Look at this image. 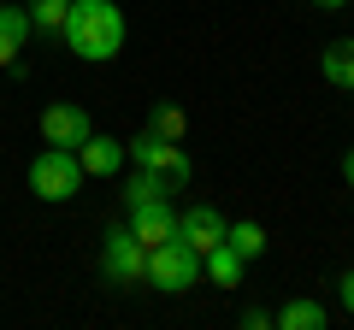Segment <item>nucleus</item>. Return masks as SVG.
Masks as SVG:
<instances>
[{"mask_svg":"<svg viewBox=\"0 0 354 330\" xmlns=\"http://www.w3.org/2000/svg\"><path fill=\"white\" fill-rule=\"evenodd\" d=\"M319 71H325V83H337V89L354 95V36L330 41V48L319 53Z\"/></svg>","mask_w":354,"mask_h":330,"instance_id":"f8f14e48","label":"nucleus"},{"mask_svg":"<svg viewBox=\"0 0 354 330\" xmlns=\"http://www.w3.org/2000/svg\"><path fill=\"white\" fill-rule=\"evenodd\" d=\"M24 41H30V12H24V6H6V0H0V65H18Z\"/></svg>","mask_w":354,"mask_h":330,"instance_id":"9b49d317","label":"nucleus"},{"mask_svg":"<svg viewBox=\"0 0 354 330\" xmlns=\"http://www.w3.org/2000/svg\"><path fill=\"white\" fill-rule=\"evenodd\" d=\"M313 6L319 12H337V6H348V0H313Z\"/></svg>","mask_w":354,"mask_h":330,"instance_id":"412c9836","label":"nucleus"},{"mask_svg":"<svg viewBox=\"0 0 354 330\" xmlns=\"http://www.w3.org/2000/svg\"><path fill=\"white\" fill-rule=\"evenodd\" d=\"M148 283L153 289H165V295H183V289H195L201 283V254H195L189 242H153L148 248Z\"/></svg>","mask_w":354,"mask_h":330,"instance_id":"20e7f679","label":"nucleus"},{"mask_svg":"<svg viewBox=\"0 0 354 330\" xmlns=\"http://www.w3.org/2000/svg\"><path fill=\"white\" fill-rule=\"evenodd\" d=\"M88 130H95V118L77 101H53L48 113H41V142H48V148H83Z\"/></svg>","mask_w":354,"mask_h":330,"instance_id":"423d86ee","label":"nucleus"},{"mask_svg":"<svg viewBox=\"0 0 354 330\" xmlns=\"http://www.w3.org/2000/svg\"><path fill=\"white\" fill-rule=\"evenodd\" d=\"M160 195H165V183L153 177V171H136V177L124 183V213H130V206H142V201H160Z\"/></svg>","mask_w":354,"mask_h":330,"instance_id":"f3484780","label":"nucleus"},{"mask_svg":"<svg viewBox=\"0 0 354 330\" xmlns=\"http://www.w3.org/2000/svg\"><path fill=\"white\" fill-rule=\"evenodd\" d=\"M272 324H278V330H325L330 313H325L319 301H290V307H278V313H272Z\"/></svg>","mask_w":354,"mask_h":330,"instance_id":"ddd939ff","label":"nucleus"},{"mask_svg":"<svg viewBox=\"0 0 354 330\" xmlns=\"http://www.w3.org/2000/svg\"><path fill=\"white\" fill-rule=\"evenodd\" d=\"M77 165H83V177H118V171L130 165V153H124V142H118V136L88 130V142L77 148Z\"/></svg>","mask_w":354,"mask_h":330,"instance_id":"6e6552de","label":"nucleus"},{"mask_svg":"<svg viewBox=\"0 0 354 330\" xmlns=\"http://www.w3.org/2000/svg\"><path fill=\"white\" fill-rule=\"evenodd\" d=\"M337 301H342V313L354 318V266H348V271L337 278Z\"/></svg>","mask_w":354,"mask_h":330,"instance_id":"a211bd4d","label":"nucleus"},{"mask_svg":"<svg viewBox=\"0 0 354 330\" xmlns=\"http://www.w3.org/2000/svg\"><path fill=\"white\" fill-rule=\"evenodd\" d=\"M225 242L236 248L242 260H260V254H266V230L254 224V218H242V224H225Z\"/></svg>","mask_w":354,"mask_h":330,"instance_id":"2eb2a0df","label":"nucleus"},{"mask_svg":"<svg viewBox=\"0 0 354 330\" xmlns=\"http://www.w3.org/2000/svg\"><path fill=\"white\" fill-rule=\"evenodd\" d=\"M124 153H130L136 171H153V177L165 183V195L189 183V153H183V142H165V136H153V130H142V136L124 142Z\"/></svg>","mask_w":354,"mask_h":330,"instance_id":"f03ea898","label":"nucleus"},{"mask_svg":"<svg viewBox=\"0 0 354 330\" xmlns=\"http://www.w3.org/2000/svg\"><path fill=\"white\" fill-rule=\"evenodd\" d=\"M24 12H30V30L59 36V30H65V12H71V0H24Z\"/></svg>","mask_w":354,"mask_h":330,"instance_id":"4468645a","label":"nucleus"},{"mask_svg":"<svg viewBox=\"0 0 354 330\" xmlns=\"http://www.w3.org/2000/svg\"><path fill=\"white\" fill-rule=\"evenodd\" d=\"M101 271L118 283V289H142L148 283V248L136 242V230L130 224H113L101 242Z\"/></svg>","mask_w":354,"mask_h":330,"instance_id":"39448f33","label":"nucleus"},{"mask_svg":"<svg viewBox=\"0 0 354 330\" xmlns=\"http://www.w3.org/2000/svg\"><path fill=\"white\" fill-rule=\"evenodd\" d=\"M59 36H65V48H71L77 59L101 65V59H113V53L124 48V12H118L113 0H71Z\"/></svg>","mask_w":354,"mask_h":330,"instance_id":"f257e3e1","label":"nucleus"},{"mask_svg":"<svg viewBox=\"0 0 354 330\" xmlns=\"http://www.w3.org/2000/svg\"><path fill=\"white\" fill-rule=\"evenodd\" d=\"M242 324H248V330H266V324H272V313H260V307H248V313H242Z\"/></svg>","mask_w":354,"mask_h":330,"instance_id":"6ab92c4d","label":"nucleus"},{"mask_svg":"<svg viewBox=\"0 0 354 330\" xmlns=\"http://www.w3.org/2000/svg\"><path fill=\"white\" fill-rule=\"evenodd\" d=\"M225 224H230V218L218 213L213 201H195V206H183V213H177V242H189L195 254H207V248H218V242H225Z\"/></svg>","mask_w":354,"mask_h":330,"instance_id":"0eeeda50","label":"nucleus"},{"mask_svg":"<svg viewBox=\"0 0 354 330\" xmlns=\"http://www.w3.org/2000/svg\"><path fill=\"white\" fill-rule=\"evenodd\" d=\"M124 224L136 230V242H142V248H153V242H171V236H177V206L160 195V201L130 206V218H124Z\"/></svg>","mask_w":354,"mask_h":330,"instance_id":"1a4fd4ad","label":"nucleus"},{"mask_svg":"<svg viewBox=\"0 0 354 330\" xmlns=\"http://www.w3.org/2000/svg\"><path fill=\"white\" fill-rule=\"evenodd\" d=\"M342 183H348V189H354V148L342 153Z\"/></svg>","mask_w":354,"mask_h":330,"instance_id":"aec40b11","label":"nucleus"},{"mask_svg":"<svg viewBox=\"0 0 354 330\" xmlns=\"http://www.w3.org/2000/svg\"><path fill=\"white\" fill-rule=\"evenodd\" d=\"M242 271H248V260H242L230 242H218V248H207V254H201V278H213L218 289H236Z\"/></svg>","mask_w":354,"mask_h":330,"instance_id":"9d476101","label":"nucleus"},{"mask_svg":"<svg viewBox=\"0 0 354 330\" xmlns=\"http://www.w3.org/2000/svg\"><path fill=\"white\" fill-rule=\"evenodd\" d=\"M83 189V165H77V148H41L30 159V195L36 201H71Z\"/></svg>","mask_w":354,"mask_h":330,"instance_id":"7ed1b4c3","label":"nucleus"},{"mask_svg":"<svg viewBox=\"0 0 354 330\" xmlns=\"http://www.w3.org/2000/svg\"><path fill=\"white\" fill-rule=\"evenodd\" d=\"M148 130L153 136H165V142H183V130H189V118H183V106H153V118H148Z\"/></svg>","mask_w":354,"mask_h":330,"instance_id":"dca6fc26","label":"nucleus"}]
</instances>
